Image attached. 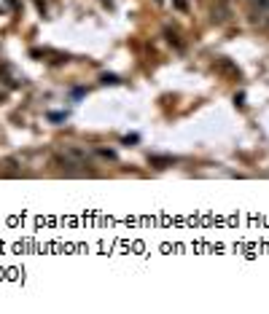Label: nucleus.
<instances>
[{
    "label": "nucleus",
    "instance_id": "nucleus-1",
    "mask_svg": "<svg viewBox=\"0 0 269 314\" xmlns=\"http://www.w3.org/2000/svg\"><path fill=\"white\" fill-rule=\"evenodd\" d=\"M151 164H156V167H167V164H173V158H167V156H151Z\"/></svg>",
    "mask_w": 269,
    "mask_h": 314
},
{
    "label": "nucleus",
    "instance_id": "nucleus-2",
    "mask_svg": "<svg viewBox=\"0 0 269 314\" xmlns=\"http://www.w3.org/2000/svg\"><path fill=\"white\" fill-rule=\"evenodd\" d=\"M173 3H175V8H178V11H183V14L188 11V3H186V0H173Z\"/></svg>",
    "mask_w": 269,
    "mask_h": 314
},
{
    "label": "nucleus",
    "instance_id": "nucleus-3",
    "mask_svg": "<svg viewBox=\"0 0 269 314\" xmlns=\"http://www.w3.org/2000/svg\"><path fill=\"white\" fill-rule=\"evenodd\" d=\"M102 3H108V5H111V0H102Z\"/></svg>",
    "mask_w": 269,
    "mask_h": 314
}]
</instances>
